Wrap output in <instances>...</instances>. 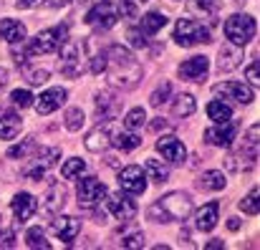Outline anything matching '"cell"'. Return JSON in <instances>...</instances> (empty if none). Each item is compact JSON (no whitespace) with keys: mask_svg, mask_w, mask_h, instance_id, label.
I'll list each match as a JSON object with an SVG mask.
<instances>
[{"mask_svg":"<svg viewBox=\"0 0 260 250\" xmlns=\"http://www.w3.org/2000/svg\"><path fill=\"white\" fill-rule=\"evenodd\" d=\"M192 5L200 8V10H207V13L215 10V0H192Z\"/></svg>","mask_w":260,"mask_h":250,"instance_id":"obj_46","label":"cell"},{"mask_svg":"<svg viewBox=\"0 0 260 250\" xmlns=\"http://www.w3.org/2000/svg\"><path fill=\"white\" fill-rule=\"evenodd\" d=\"M48 71L46 69H25V79H28V83L30 86H41V83L48 81Z\"/></svg>","mask_w":260,"mask_h":250,"instance_id":"obj_40","label":"cell"},{"mask_svg":"<svg viewBox=\"0 0 260 250\" xmlns=\"http://www.w3.org/2000/svg\"><path fill=\"white\" fill-rule=\"evenodd\" d=\"M66 99H69V91H66V88H48V91H43V93L38 96L36 111H38L41 116H48V114H53L58 106H63Z\"/></svg>","mask_w":260,"mask_h":250,"instance_id":"obj_11","label":"cell"},{"mask_svg":"<svg viewBox=\"0 0 260 250\" xmlns=\"http://www.w3.org/2000/svg\"><path fill=\"white\" fill-rule=\"evenodd\" d=\"M258 66H260L258 58H255V61L248 66V81L253 83V86H258V81H260V79H258Z\"/></svg>","mask_w":260,"mask_h":250,"instance_id":"obj_43","label":"cell"},{"mask_svg":"<svg viewBox=\"0 0 260 250\" xmlns=\"http://www.w3.org/2000/svg\"><path fill=\"white\" fill-rule=\"evenodd\" d=\"M238 134V121H225V124H217L212 129L205 132V142L212 144V147H233V139Z\"/></svg>","mask_w":260,"mask_h":250,"instance_id":"obj_10","label":"cell"},{"mask_svg":"<svg viewBox=\"0 0 260 250\" xmlns=\"http://www.w3.org/2000/svg\"><path fill=\"white\" fill-rule=\"evenodd\" d=\"M174 41L177 46H184V48H192V46H200V43H210V30L194 20V18H182L177 25H174Z\"/></svg>","mask_w":260,"mask_h":250,"instance_id":"obj_4","label":"cell"},{"mask_svg":"<svg viewBox=\"0 0 260 250\" xmlns=\"http://www.w3.org/2000/svg\"><path fill=\"white\" fill-rule=\"evenodd\" d=\"M149 127H152L154 132H159V129H170L172 124H170V121H165V119H154V121H152Z\"/></svg>","mask_w":260,"mask_h":250,"instance_id":"obj_47","label":"cell"},{"mask_svg":"<svg viewBox=\"0 0 260 250\" xmlns=\"http://www.w3.org/2000/svg\"><path fill=\"white\" fill-rule=\"evenodd\" d=\"M5 83H8V71H5V69L0 66V91L5 88Z\"/></svg>","mask_w":260,"mask_h":250,"instance_id":"obj_50","label":"cell"},{"mask_svg":"<svg viewBox=\"0 0 260 250\" xmlns=\"http://www.w3.org/2000/svg\"><path fill=\"white\" fill-rule=\"evenodd\" d=\"M129 38H132V46H137V48H144V46H147V38H142L139 30H132Z\"/></svg>","mask_w":260,"mask_h":250,"instance_id":"obj_45","label":"cell"},{"mask_svg":"<svg viewBox=\"0 0 260 250\" xmlns=\"http://www.w3.org/2000/svg\"><path fill=\"white\" fill-rule=\"evenodd\" d=\"M200 187L202 190H222L225 187V174L222 172H217V169H210V172H205L202 177H200Z\"/></svg>","mask_w":260,"mask_h":250,"instance_id":"obj_29","label":"cell"},{"mask_svg":"<svg viewBox=\"0 0 260 250\" xmlns=\"http://www.w3.org/2000/svg\"><path fill=\"white\" fill-rule=\"evenodd\" d=\"M41 0H15V5L20 8V10H28V8H36Z\"/></svg>","mask_w":260,"mask_h":250,"instance_id":"obj_48","label":"cell"},{"mask_svg":"<svg viewBox=\"0 0 260 250\" xmlns=\"http://www.w3.org/2000/svg\"><path fill=\"white\" fill-rule=\"evenodd\" d=\"M170 93H172V86H170L167 81L159 83V86H157V91L149 96V104H152V106H162V104L167 101V96H170Z\"/></svg>","mask_w":260,"mask_h":250,"instance_id":"obj_37","label":"cell"},{"mask_svg":"<svg viewBox=\"0 0 260 250\" xmlns=\"http://www.w3.org/2000/svg\"><path fill=\"white\" fill-rule=\"evenodd\" d=\"M121 3V15L124 18H137L139 15V0H119Z\"/></svg>","mask_w":260,"mask_h":250,"instance_id":"obj_42","label":"cell"},{"mask_svg":"<svg viewBox=\"0 0 260 250\" xmlns=\"http://www.w3.org/2000/svg\"><path fill=\"white\" fill-rule=\"evenodd\" d=\"M63 205H66V187L61 182L51 179L48 192L43 197V210L46 212H58V210H63Z\"/></svg>","mask_w":260,"mask_h":250,"instance_id":"obj_20","label":"cell"},{"mask_svg":"<svg viewBox=\"0 0 260 250\" xmlns=\"http://www.w3.org/2000/svg\"><path fill=\"white\" fill-rule=\"evenodd\" d=\"M36 207H38V202H36V197L28 195V192H18V195L10 200V210H13V215L18 217V223L30 220V217L36 215Z\"/></svg>","mask_w":260,"mask_h":250,"instance_id":"obj_17","label":"cell"},{"mask_svg":"<svg viewBox=\"0 0 260 250\" xmlns=\"http://www.w3.org/2000/svg\"><path fill=\"white\" fill-rule=\"evenodd\" d=\"M157 152L165 154V160H170V162H174V165L184 162V157H187L184 144H182L179 139H174V137H162V139L157 142Z\"/></svg>","mask_w":260,"mask_h":250,"instance_id":"obj_19","label":"cell"},{"mask_svg":"<svg viewBox=\"0 0 260 250\" xmlns=\"http://www.w3.org/2000/svg\"><path fill=\"white\" fill-rule=\"evenodd\" d=\"M207 116L215 121V124H225L233 119V109L225 104V101H210L207 104Z\"/></svg>","mask_w":260,"mask_h":250,"instance_id":"obj_28","label":"cell"},{"mask_svg":"<svg viewBox=\"0 0 260 250\" xmlns=\"http://www.w3.org/2000/svg\"><path fill=\"white\" fill-rule=\"evenodd\" d=\"M207 69H210V64H207L205 56H192V58H187L184 64H179L177 74H179L182 79H187V81H202V79L207 76Z\"/></svg>","mask_w":260,"mask_h":250,"instance_id":"obj_15","label":"cell"},{"mask_svg":"<svg viewBox=\"0 0 260 250\" xmlns=\"http://www.w3.org/2000/svg\"><path fill=\"white\" fill-rule=\"evenodd\" d=\"M119 184L124 192H132V195H142L147 190V177H144V169L142 167H126L119 172Z\"/></svg>","mask_w":260,"mask_h":250,"instance_id":"obj_12","label":"cell"},{"mask_svg":"<svg viewBox=\"0 0 260 250\" xmlns=\"http://www.w3.org/2000/svg\"><path fill=\"white\" fill-rule=\"evenodd\" d=\"M106 210H109L116 220H121V223H129V220L137 215V205H134V200H129V197H124V195H109V200H106Z\"/></svg>","mask_w":260,"mask_h":250,"instance_id":"obj_14","label":"cell"},{"mask_svg":"<svg viewBox=\"0 0 260 250\" xmlns=\"http://www.w3.org/2000/svg\"><path fill=\"white\" fill-rule=\"evenodd\" d=\"M147 172H149V179H154V182H167V177H170V169L162 165L159 160H147Z\"/></svg>","mask_w":260,"mask_h":250,"instance_id":"obj_31","label":"cell"},{"mask_svg":"<svg viewBox=\"0 0 260 250\" xmlns=\"http://www.w3.org/2000/svg\"><path fill=\"white\" fill-rule=\"evenodd\" d=\"M111 134H114V127H111V121H106V124H99L96 129H91V132H88V137L84 139V144H86L88 152H104V149L111 144Z\"/></svg>","mask_w":260,"mask_h":250,"instance_id":"obj_16","label":"cell"},{"mask_svg":"<svg viewBox=\"0 0 260 250\" xmlns=\"http://www.w3.org/2000/svg\"><path fill=\"white\" fill-rule=\"evenodd\" d=\"M15 245V233L13 230H8L5 235L0 233V248H13Z\"/></svg>","mask_w":260,"mask_h":250,"instance_id":"obj_44","label":"cell"},{"mask_svg":"<svg viewBox=\"0 0 260 250\" xmlns=\"http://www.w3.org/2000/svg\"><path fill=\"white\" fill-rule=\"evenodd\" d=\"M58 157H61V149L58 147H48V149H41L38 152V157H36V162L25 169V174L33 179V182H38V179H43V174H46V169H51V167L58 162Z\"/></svg>","mask_w":260,"mask_h":250,"instance_id":"obj_9","label":"cell"},{"mask_svg":"<svg viewBox=\"0 0 260 250\" xmlns=\"http://www.w3.org/2000/svg\"><path fill=\"white\" fill-rule=\"evenodd\" d=\"M25 245H28V248H43V250L51 248V243L46 240V235H43L41 228H30V230H28V235H25Z\"/></svg>","mask_w":260,"mask_h":250,"instance_id":"obj_32","label":"cell"},{"mask_svg":"<svg viewBox=\"0 0 260 250\" xmlns=\"http://www.w3.org/2000/svg\"><path fill=\"white\" fill-rule=\"evenodd\" d=\"M121 248H144V233L142 230H134V233H129V235H124L121 238Z\"/></svg>","mask_w":260,"mask_h":250,"instance_id":"obj_38","label":"cell"},{"mask_svg":"<svg viewBox=\"0 0 260 250\" xmlns=\"http://www.w3.org/2000/svg\"><path fill=\"white\" fill-rule=\"evenodd\" d=\"M116 20H119V10H116V3L114 0H99L86 15V23L93 25V28H99V30L114 28Z\"/></svg>","mask_w":260,"mask_h":250,"instance_id":"obj_7","label":"cell"},{"mask_svg":"<svg viewBox=\"0 0 260 250\" xmlns=\"http://www.w3.org/2000/svg\"><path fill=\"white\" fill-rule=\"evenodd\" d=\"M139 3H147V0H139Z\"/></svg>","mask_w":260,"mask_h":250,"instance_id":"obj_54","label":"cell"},{"mask_svg":"<svg viewBox=\"0 0 260 250\" xmlns=\"http://www.w3.org/2000/svg\"><path fill=\"white\" fill-rule=\"evenodd\" d=\"M207 248H210V250H217V248H222V240H212V243H207Z\"/></svg>","mask_w":260,"mask_h":250,"instance_id":"obj_52","label":"cell"},{"mask_svg":"<svg viewBox=\"0 0 260 250\" xmlns=\"http://www.w3.org/2000/svg\"><path fill=\"white\" fill-rule=\"evenodd\" d=\"M194 106H197V104H194V96H192V93H179L172 106V114L174 116H189V114L194 111Z\"/></svg>","mask_w":260,"mask_h":250,"instance_id":"obj_30","label":"cell"},{"mask_svg":"<svg viewBox=\"0 0 260 250\" xmlns=\"http://www.w3.org/2000/svg\"><path fill=\"white\" fill-rule=\"evenodd\" d=\"M255 30H258V25H255V18H250V15L238 13L225 20V36L230 38L233 46H248L255 38Z\"/></svg>","mask_w":260,"mask_h":250,"instance_id":"obj_5","label":"cell"},{"mask_svg":"<svg viewBox=\"0 0 260 250\" xmlns=\"http://www.w3.org/2000/svg\"><path fill=\"white\" fill-rule=\"evenodd\" d=\"M192 212V197L184 192H170L165 197H159L157 205L149 207V217L154 223H177V220H187Z\"/></svg>","mask_w":260,"mask_h":250,"instance_id":"obj_2","label":"cell"},{"mask_svg":"<svg viewBox=\"0 0 260 250\" xmlns=\"http://www.w3.org/2000/svg\"><path fill=\"white\" fill-rule=\"evenodd\" d=\"M165 25H167V15H162V13L152 10V13H147V15L142 18L139 33H142V36H154V33H159Z\"/></svg>","mask_w":260,"mask_h":250,"instance_id":"obj_25","label":"cell"},{"mask_svg":"<svg viewBox=\"0 0 260 250\" xmlns=\"http://www.w3.org/2000/svg\"><path fill=\"white\" fill-rule=\"evenodd\" d=\"M84 127V111L81 109H69L66 111V129L69 132H79Z\"/></svg>","mask_w":260,"mask_h":250,"instance_id":"obj_34","label":"cell"},{"mask_svg":"<svg viewBox=\"0 0 260 250\" xmlns=\"http://www.w3.org/2000/svg\"><path fill=\"white\" fill-rule=\"evenodd\" d=\"M119 109V101L111 93H96V114L101 119H114Z\"/></svg>","mask_w":260,"mask_h":250,"instance_id":"obj_26","label":"cell"},{"mask_svg":"<svg viewBox=\"0 0 260 250\" xmlns=\"http://www.w3.org/2000/svg\"><path fill=\"white\" fill-rule=\"evenodd\" d=\"M84 169H86V162H84V160H79V157L66 160V165H63V179H74V177L84 174Z\"/></svg>","mask_w":260,"mask_h":250,"instance_id":"obj_33","label":"cell"},{"mask_svg":"<svg viewBox=\"0 0 260 250\" xmlns=\"http://www.w3.org/2000/svg\"><path fill=\"white\" fill-rule=\"evenodd\" d=\"M243 64V53H240V46H233V43H225L220 48V61H217V71L220 74H228L233 69H238Z\"/></svg>","mask_w":260,"mask_h":250,"instance_id":"obj_21","label":"cell"},{"mask_svg":"<svg viewBox=\"0 0 260 250\" xmlns=\"http://www.w3.org/2000/svg\"><path fill=\"white\" fill-rule=\"evenodd\" d=\"M86 51V43L84 41H74V43H63V51H61V74L63 76H69V79H79L81 74H84V53Z\"/></svg>","mask_w":260,"mask_h":250,"instance_id":"obj_6","label":"cell"},{"mask_svg":"<svg viewBox=\"0 0 260 250\" xmlns=\"http://www.w3.org/2000/svg\"><path fill=\"white\" fill-rule=\"evenodd\" d=\"M25 38V25L20 20H13V18H0V41H8V43H18Z\"/></svg>","mask_w":260,"mask_h":250,"instance_id":"obj_23","label":"cell"},{"mask_svg":"<svg viewBox=\"0 0 260 250\" xmlns=\"http://www.w3.org/2000/svg\"><path fill=\"white\" fill-rule=\"evenodd\" d=\"M240 210L248 215H258V187H253L250 195L245 200H240Z\"/></svg>","mask_w":260,"mask_h":250,"instance_id":"obj_36","label":"cell"},{"mask_svg":"<svg viewBox=\"0 0 260 250\" xmlns=\"http://www.w3.org/2000/svg\"><path fill=\"white\" fill-rule=\"evenodd\" d=\"M217 215H220V205H217V202H207L205 207L197 210V215H194V228L202 230V233H210V230L217 225Z\"/></svg>","mask_w":260,"mask_h":250,"instance_id":"obj_22","label":"cell"},{"mask_svg":"<svg viewBox=\"0 0 260 250\" xmlns=\"http://www.w3.org/2000/svg\"><path fill=\"white\" fill-rule=\"evenodd\" d=\"M3 230H5V217L0 215V233H3Z\"/></svg>","mask_w":260,"mask_h":250,"instance_id":"obj_53","label":"cell"},{"mask_svg":"<svg viewBox=\"0 0 260 250\" xmlns=\"http://www.w3.org/2000/svg\"><path fill=\"white\" fill-rule=\"evenodd\" d=\"M106 56V66L104 71H109V83L114 88H134L137 83L142 81V64L132 56V51H126L124 46H109L104 51Z\"/></svg>","mask_w":260,"mask_h":250,"instance_id":"obj_1","label":"cell"},{"mask_svg":"<svg viewBox=\"0 0 260 250\" xmlns=\"http://www.w3.org/2000/svg\"><path fill=\"white\" fill-rule=\"evenodd\" d=\"M69 0H43V5H48V8H61V5H66Z\"/></svg>","mask_w":260,"mask_h":250,"instance_id":"obj_49","label":"cell"},{"mask_svg":"<svg viewBox=\"0 0 260 250\" xmlns=\"http://www.w3.org/2000/svg\"><path fill=\"white\" fill-rule=\"evenodd\" d=\"M215 93H220V96H225V99H233V101H238V104H250V101L255 99L253 88L240 81L217 83V86H215Z\"/></svg>","mask_w":260,"mask_h":250,"instance_id":"obj_13","label":"cell"},{"mask_svg":"<svg viewBox=\"0 0 260 250\" xmlns=\"http://www.w3.org/2000/svg\"><path fill=\"white\" fill-rule=\"evenodd\" d=\"M33 149H36V139H25L23 144H18V147H13V149L8 152V157H10V160H20V157L25 160V157H28V154H30Z\"/></svg>","mask_w":260,"mask_h":250,"instance_id":"obj_35","label":"cell"},{"mask_svg":"<svg viewBox=\"0 0 260 250\" xmlns=\"http://www.w3.org/2000/svg\"><path fill=\"white\" fill-rule=\"evenodd\" d=\"M111 144L119 147L121 152H132V149H137L142 144V137L134 134V132H114L111 134Z\"/></svg>","mask_w":260,"mask_h":250,"instance_id":"obj_27","label":"cell"},{"mask_svg":"<svg viewBox=\"0 0 260 250\" xmlns=\"http://www.w3.org/2000/svg\"><path fill=\"white\" fill-rule=\"evenodd\" d=\"M69 41V28L66 25H56V28H48V30H41L30 43L23 46V53H15L18 64L25 58V56H41V53H56L63 43Z\"/></svg>","mask_w":260,"mask_h":250,"instance_id":"obj_3","label":"cell"},{"mask_svg":"<svg viewBox=\"0 0 260 250\" xmlns=\"http://www.w3.org/2000/svg\"><path fill=\"white\" fill-rule=\"evenodd\" d=\"M10 99H13L15 106H23V109H28V106L33 104V93L25 91V88H15V91L10 93Z\"/></svg>","mask_w":260,"mask_h":250,"instance_id":"obj_41","label":"cell"},{"mask_svg":"<svg viewBox=\"0 0 260 250\" xmlns=\"http://www.w3.org/2000/svg\"><path fill=\"white\" fill-rule=\"evenodd\" d=\"M76 195H79V205L84 210H93L101 202V197H106V184L99 177H84V179H79Z\"/></svg>","mask_w":260,"mask_h":250,"instance_id":"obj_8","label":"cell"},{"mask_svg":"<svg viewBox=\"0 0 260 250\" xmlns=\"http://www.w3.org/2000/svg\"><path fill=\"white\" fill-rule=\"evenodd\" d=\"M144 119H147V114H144V109H142V106H137V109H132V111L126 114V119H124V124H126L129 129H137V127H142V124H144Z\"/></svg>","mask_w":260,"mask_h":250,"instance_id":"obj_39","label":"cell"},{"mask_svg":"<svg viewBox=\"0 0 260 250\" xmlns=\"http://www.w3.org/2000/svg\"><path fill=\"white\" fill-rule=\"evenodd\" d=\"M23 129V119L15 111H3L0 114V139H15Z\"/></svg>","mask_w":260,"mask_h":250,"instance_id":"obj_24","label":"cell"},{"mask_svg":"<svg viewBox=\"0 0 260 250\" xmlns=\"http://www.w3.org/2000/svg\"><path fill=\"white\" fill-rule=\"evenodd\" d=\"M228 228H230L233 233H235V230H240V220H238V217H230V223H228Z\"/></svg>","mask_w":260,"mask_h":250,"instance_id":"obj_51","label":"cell"},{"mask_svg":"<svg viewBox=\"0 0 260 250\" xmlns=\"http://www.w3.org/2000/svg\"><path fill=\"white\" fill-rule=\"evenodd\" d=\"M51 230H53V235H56L58 240H63V243H71V240L79 235V230H81V223H79L76 217L61 215V217H56V220L51 223Z\"/></svg>","mask_w":260,"mask_h":250,"instance_id":"obj_18","label":"cell"}]
</instances>
